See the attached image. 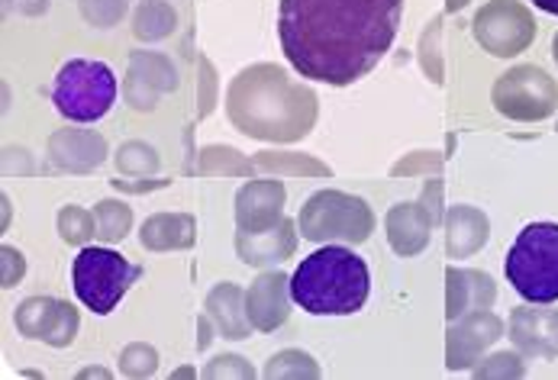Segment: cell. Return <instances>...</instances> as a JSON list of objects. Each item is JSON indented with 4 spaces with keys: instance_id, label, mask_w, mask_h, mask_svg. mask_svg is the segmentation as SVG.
I'll list each match as a JSON object with an SVG mask.
<instances>
[{
    "instance_id": "cell-1",
    "label": "cell",
    "mask_w": 558,
    "mask_h": 380,
    "mask_svg": "<svg viewBox=\"0 0 558 380\" xmlns=\"http://www.w3.org/2000/svg\"><path fill=\"white\" fill-rule=\"evenodd\" d=\"M403 0H281L278 39L298 75L349 87L398 39Z\"/></svg>"
},
{
    "instance_id": "cell-2",
    "label": "cell",
    "mask_w": 558,
    "mask_h": 380,
    "mask_svg": "<svg viewBox=\"0 0 558 380\" xmlns=\"http://www.w3.org/2000/svg\"><path fill=\"white\" fill-rule=\"evenodd\" d=\"M368 265L342 245H323L291 274V301L311 316L359 312L368 301Z\"/></svg>"
},
{
    "instance_id": "cell-3",
    "label": "cell",
    "mask_w": 558,
    "mask_h": 380,
    "mask_svg": "<svg viewBox=\"0 0 558 380\" xmlns=\"http://www.w3.org/2000/svg\"><path fill=\"white\" fill-rule=\"evenodd\" d=\"M510 287L526 304L558 301V223H530L513 238L504 261Z\"/></svg>"
},
{
    "instance_id": "cell-4",
    "label": "cell",
    "mask_w": 558,
    "mask_h": 380,
    "mask_svg": "<svg viewBox=\"0 0 558 380\" xmlns=\"http://www.w3.org/2000/svg\"><path fill=\"white\" fill-rule=\"evenodd\" d=\"M52 103L72 123H97L117 103V75L97 59H72L56 75Z\"/></svg>"
},
{
    "instance_id": "cell-5",
    "label": "cell",
    "mask_w": 558,
    "mask_h": 380,
    "mask_svg": "<svg viewBox=\"0 0 558 380\" xmlns=\"http://www.w3.org/2000/svg\"><path fill=\"white\" fill-rule=\"evenodd\" d=\"M140 274H143V268L126 261L120 252L100 248V245L84 248L75 258V268H72V281H75L78 301L90 312H97V316L113 312Z\"/></svg>"
},
{
    "instance_id": "cell-6",
    "label": "cell",
    "mask_w": 558,
    "mask_h": 380,
    "mask_svg": "<svg viewBox=\"0 0 558 380\" xmlns=\"http://www.w3.org/2000/svg\"><path fill=\"white\" fill-rule=\"evenodd\" d=\"M497 110L517 120H543L556 110L558 87L553 77L539 69H517L504 77L494 90Z\"/></svg>"
},
{
    "instance_id": "cell-7",
    "label": "cell",
    "mask_w": 558,
    "mask_h": 380,
    "mask_svg": "<svg viewBox=\"0 0 558 380\" xmlns=\"http://www.w3.org/2000/svg\"><path fill=\"white\" fill-rule=\"evenodd\" d=\"M484 42L494 49V56H513L520 52L533 33H536V23L530 20L526 10H520L517 3H497L484 13Z\"/></svg>"
},
{
    "instance_id": "cell-8",
    "label": "cell",
    "mask_w": 558,
    "mask_h": 380,
    "mask_svg": "<svg viewBox=\"0 0 558 380\" xmlns=\"http://www.w3.org/2000/svg\"><path fill=\"white\" fill-rule=\"evenodd\" d=\"M517 339L543 348V352H558V319L556 316H533V312H520L517 316Z\"/></svg>"
},
{
    "instance_id": "cell-9",
    "label": "cell",
    "mask_w": 558,
    "mask_h": 380,
    "mask_svg": "<svg viewBox=\"0 0 558 380\" xmlns=\"http://www.w3.org/2000/svg\"><path fill=\"white\" fill-rule=\"evenodd\" d=\"M539 10H546V13H553V16H558V0H533Z\"/></svg>"
},
{
    "instance_id": "cell-10",
    "label": "cell",
    "mask_w": 558,
    "mask_h": 380,
    "mask_svg": "<svg viewBox=\"0 0 558 380\" xmlns=\"http://www.w3.org/2000/svg\"><path fill=\"white\" fill-rule=\"evenodd\" d=\"M556 59H558V36H556Z\"/></svg>"
}]
</instances>
